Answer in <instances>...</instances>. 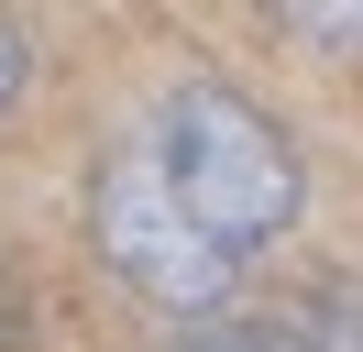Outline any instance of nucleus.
<instances>
[{"mask_svg":"<svg viewBox=\"0 0 363 352\" xmlns=\"http://www.w3.org/2000/svg\"><path fill=\"white\" fill-rule=\"evenodd\" d=\"M11 330H23V297H11V275H0V352H11Z\"/></svg>","mask_w":363,"mask_h":352,"instance_id":"6","label":"nucleus"},{"mask_svg":"<svg viewBox=\"0 0 363 352\" xmlns=\"http://www.w3.org/2000/svg\"><path fill=\"white\" fill-rule=\"evenodd\" d=\"M199 352H308V341H286V330H220V341H199Z\"/></svg>","mask_w":363,"mask_h":352,"instance_id":"4","label":"nucleus"},{"mask_svg":"<svg viewBox=\"0 0 363 352\" xmlns=\"http://www.w3.org/2000/svg\"><path fill=\"white\" fill-rule=\"evenodd\" d=\"M121 154L143 165V187H155L165 209L231 264V275L297 220V143L242 99V88H209V77L177 88Z\"/></svg>","mask_w":363,"mask_h":352,"instance_id":"1","label":"nucleus"},{"mask_svg":"<svg viewBox=\"0 0 363 352\" xmlns=\"http://www.w3.org/2000/svg\"><path fill=\"white\" fill-rule=\"evenodd\" d=\"M297 44H341V55H363V11H286Z\"/></svg>","mask_w":363,"mask_h":352,"instance_id":"3","label":"nucleus"},{"mask_svg":"<svg viewBox=\"0 0 363 352\" xmlns=\"http://www.w3.org/2000/svg\"><path fill=\"white\" fill-rule=\"evenodd\" d=\"M23 77H33V55H23V33L0 22V99H23Z\"/></svg>","mask_w":363,"mask_h":352,"instance_id":"5","label":"nucleus"},{"mask_svg":"<svg viewBox=\"0 0 363 352\" xmlns=\"http://www.w3.org/2000/svg\"><path fill=\"white\" fill-rule=\"evenodd\" d=\"M89 242H99V264H111V275H133L155 308H209V297H231V264L209 253V242L187 231L155 187H143L133 154H111V165H99V187H89Z\"/></svg>","mask_w":363,"mask_h":352,"instance_id":"2","label":"nucleus"}]
</instances>
